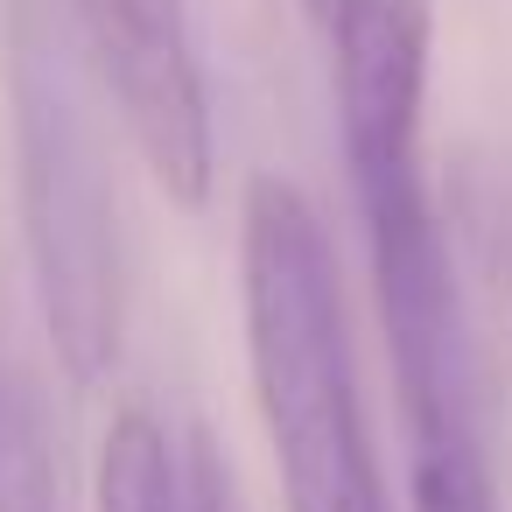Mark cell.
<instances>
[{
  "label": "cell",
  "instance_id": "6da1fadb",
  "mask_svg": "<svg viewBox=\"0 0 512 512\" xmlns=\"http://www.w3.org/2000/svg\"><path fill=\"white\" fill-rule=\"evenodd\" d=\"M323 8H330V92H337L344 176L372 260L407 435H470L477 372L421 148L435 0H323Z\"/></svg>",
  "mask_w": 512,
  "mask_h": 512
},
{
  "label": "cell",
  "instance_id": "7a4b0ae2",
  "mask_svg": "<svg viewBox=\"0 0 512 512\" xmlns=\"http://www.w3.org/2000/svg\"><path fill=\"white\" fill-rule=\"evenodd\" d=\"M239 309H246L253 400L288 512H393L365 421L337 246L309 190L288 176L246 183Z\"/></svg>",
  "mask_w": 512,
  "mask_h": 512
},
{
  "label": "cell",
  "instance_id": "3957f363",
  "mask_svg": "<svg viewBox=\"0 0 512 512\" xmlns=\"http://www.w3.org/2000/svg\"><path fill=\"white\" fill-rule=\"evenodd\" d=\"M8 92H15L22 253H29L43 337L78 386H99L113 372L120 330H127L120 197H113L106 134L85 106V71L43 15L15 22Z\"/></svg>",
  "mask_w": 512,
  "mask_h": 512
},
{
  "label": "cell",
  "instance_id": "277c9868",
  "mask_svg": "<svg viewBox=\"0 0 512 512\" xmlns=\"http://www.w3.org/2000/svg\"><path fill=\"white\" fill-rule=\"evenodd\" d=\"M78 22L134 155L176 204L197 211L218 176V134L190 8L183 0H78Z\"/></svg>",
  "mask_w": 512,
  "mask_h": 512
},
{
  "label": "cell",
  "instance_id": "5b68a950",
  "mask_svg": "<svg viewBox=\"0 0 512 512\" xmlns=\"http://www.w3.org/2000/svg\"><path fill=\"white\" fill-rule=\"evenodd\" d=\"M0 512H71L50 386L22 344L8 288H0Z\"/></svg>",
  "mask_w": 512,
  "mask_h": 512
},
{
  "label": "cell",
  "instance_id": "8992f818",
  "mask_svg": "<svg viewBox=\"0 0 512 512\" xmlns=\"http://www.w3.org/2000/svg\"><path fill=\"white\" fill-rule=\"evenodd\" d=\"M99 512H197V435L176 442L148 407H120L99 470H92Z\"/></svg>",
  "mask_w": 512,
  "mask_h": 512
},
{
  "label": "cell",
  "instance_id": "52a82bcc",
  "mask_svg": "<svg viewBox=\"0 0 512 512\" xmlns=\"http://www.w3.org/2000/svg\"><path fill=\"white\" fill-rule=\"evenodd\" d=\"M407 512H505L484 435H414L407 449Z\"/></svg>",
  "mask_w": 512,
  "mask_h": 512
}]
</instances>
